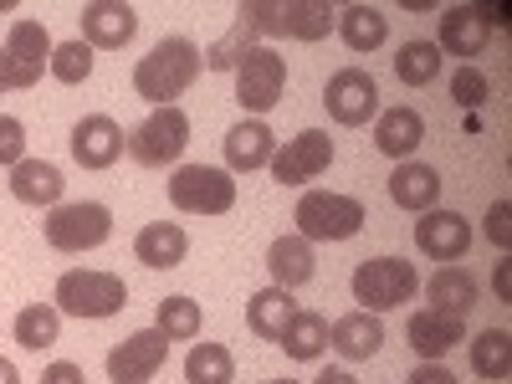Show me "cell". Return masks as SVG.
Returning <instances> with one entry per match:
<instances>
[{"mask_svg":"<svg viewBox=\"0 0 512 384\" xmlns=\"http://www.w3.org/2000/svg\"><path fill=\"white\" fill-rule=\"evenodd\" d=\"M425 292H431V308L436 313H451V318H466V313L477 308V297H482L477 277L466 272V267H441Z\"/></svg>","mask_w":512,"mask_h":384,"instance_id":"27","label":"cell"},{"mask_svg":"<svg viewBox=\"0 0 512 384\" xmlns=\"http://www.w3.org/2000/svg\"><path fill=\"white\" fill-rule=\"evenodd\" d=\"M328 349H338L344 359H374L384 349V323L379 313H344L338 323H328Z\"/></svg>","mask_w":512,"mask_h":384,"instance_id":"22","label":"cell"},{"mask_svg":"<svg viewBox=\"0 0 512 384\" xmlns=\"http://www.w3.org/2000/svg\"><path fill=\"white\" fill-rule=\"evenodd\" d=\"M57 82H67V88H77V82L93 77V47L88 41H62V47H52V67H47Z\"/></svg>","mask_w":512,"mask_h":384,"instance_id":"36","label":"cell"},{"mask_svg":"<svg viewBox=\"0 0 512 384\" xmlns=\"http://www.w3.org/2000/svg\"><path fill=\"white\" fill-rule=\"evenodd\" d=\"M451 98H456L461 108H482V103L492 98V82H487V72H482V67H472V62L456 67V72H451Z\"/></svg>","mask_w":512,"mask_h":384,"instance_id":"37","label":"cell"},{"mask_svg":"<svg viewBox=\"0 0 512 384\" xmlns=\"http://www.w3.org/2000/svg\"><path fill=\"white\" fill-rule=\"evenodd\" d=\"M323 108H328L333 123L364 128L369 118H379V82L364 67H338L323 88Z\"/></svg>","mask_w":512,"mask_h":384,"instance_id":"10","label":"cell"},{"mask_svg":"<svg viewBox=\"0 0 512 384\" xmlns=\"http://www.w3.org/2000/svg\"><path fill=\"white\" fill-rule=\"evenodd\" d=\"M415 246L431 256V262H461L466 246H472V221L461 216V210H425V216L415 221Z\"/></svg>","mask_w":512,"mask_h":384,"instance_id":"14","label":"cell"},{"mask_svg":"<svg viewBox=\"0 0 512 384\" xmlns=\"http://www.w3.org/2000/svg\"><path fill=\"white\" fill-rule=\"evenodd\" d=\"M277 154V134L262 118H241L226 134V169L231 175H251V169H267Z\"/></svg>","mask_w":512,"mask_h":384,"instance_id":"18","label":"cell"},{"mask_svg":"<svg viewBox=\"0 0 512 384\" xmlns=\"http://www.w3.org/2000/svg\"><path fill=\"white\" fill-rule=\"evenodd\" d=\"M134 256H139L149 272H175L185 256H190V236H185V226H175V221H149V226L134 236Z\"/></svg>","mask_w":512,"mask_h":384,"instance_id":"20","label":"cell"},{"mask_svg":"<svg viewBox=\"0 0 512 384\" xmlns=\"http://www.w3.org/2000/svg\"><path fill=\"white\" fill-rule=\"evenodd\" d=\"M338 36L349 52H379L390 41V16L379 6H344L338 11Z\"/></svg>","mask_w":512,"mask_h":384,"instance_id":"28","label":"cell"},{"mask_svg":"<svg viewBox=\"0 0 512 384\" xmlns=\"http://www.w3.org/2000/svg\"><path fill=\"white\" fill-rule=\"evenodd\" d=\"M472 369L492 384H502L512 374V333L507 328H487L477 333V344H472Z\"/></svg>","mask_w":512,"mask_h":384,"instance_id":"32","label":"cell"},{"mask_svg":"<svg viewBox=\"0 0 512 384\" xmlns=\"http://www.w3.org/2000/svg\"><path fill=\"white\" fill-rule=\"evenodd\" d=\"M113 236V210L98 205V200H62L47 210V246L52 251H93Z\"/></svg>","mask_w":512,"mask_h":384,"instance_id":"8","label":"cell"},{"mask_svg":"<svg viewBox=\"0 0 512 384\" xmlns=\"http://www.w3.org/2000/svg\"><path fill=\"white\" fill-rule=\"evenodd\" d=\"M205 57L190 36H164L149 57H139L134 67V93L154 108H175V98H185V88L200 77Z\"/></svg>","mask_w":512,"mask_h":384,"instance_id":"1","label":"cell"},{"mask_svg":"<svg viewBox=\"0 0 512 384\" xmlns=\"http://www.w3.org/2000/svg\"><path fill=\"white\" fill-rule=\"evenodd\" d=\"M405 338H410V349H415L425 364H441V359L461 344V338H466V318H451V313H436V308H420V313H410Z\"/></svg>","mask_w":512,"mask_h":384,"instance_id":"16","label":"cell"},{"mask_svg":"<svg viewBox=\"0 0 512 384\" xmlns=\"http://www.w3.org/2000/svg\"><path fill=\"white\" fill-rule=\"evenodd\" d=\"M420 139H425V118H420L410 103L379 108V118H374V149H379V154H390V159L405 164V159L420 149Z\"/></svg>","mask_w":512,"mask_h":384,"instance_id":"19","label":"cell"},{"mask_svg":"<svg viewBox=\"0 0 512 384\" xmlns=\"http://www.w3.org/2000/svg\"><path fill=\"white\" fill-rule=\"evenodd\" d=\"M292 313H297L292 292H282V287H262V292H256L251 303H246V328H251L256 338H267V344H277Z\"/></svg>","mask_w":512,"mask_h":384,"instance_id":"29","label":"cell"},{"mask_svg":"<svg viewBox=\"0 0 512 384\" xmlns=\"http://www.w3.org/2000/svg\"><path fill=\"white\" fill-rule=\"evenodd\" d=\"M267 384H297V379H267Z\"/></svg>","mask_w":512,"mask_h":384,"instance_id":"46","label":"cell"},{"mask_svg":"<svg viewBox=\"0 0 512 384\" xmlns=\"http://www.w3.org/2000/svg\"><path fill=\"white\" fill-rule=\"evenodd\" d=\"M169 205L185 210V216H226L236 205V180L231 169L216 164H180L169 175Z\"/></svg>","mask_w":512,"mask_h":384,"instance_id":"5","label":"cell"},{"mask_svg":"<svg viewBox=\"0 0 512 384\" xmlns=\"http://www.w3.org/2000/svg\"><path fill=\"white\" fill-rule=\"evenodd\" d=\"M57 333H62V313L52 303H31L16 313V344L41 354V349H52L57 344Z\"/></svg>","mask_w":512,"mask_h":384,"instance_id":"31","label":"cell"},{"mask_svg":"<svg viewBox=\"0 0 512 384\" xmlns=\"http://www.w3.org/2000/svg\"><path fill=\"white\" fill-rule=\"evenodd\" d=\"M26 159V123L11 118V113H0V164L16 169Z\"/></svg>","mask_w":512,"mask_h":384,"instance_id":"38","label":"cell"},{"mask_svg":"<svg viewBox=\"0 0 512 384\" xmlns=\"http://www.w3.org/2000/svg\"><path fill=\"white\" fill-rule=\"evenodd\" d=\"M277 349H287V359H297V364H313L328 349V318L313 308H297L277 338Z\"/></svg>","mask_w":512,"mask_h":384,"instance_id":"26","label":"cell"},{"mask_svg":"<svg viewBox=\"0 0 512 384\" xmlns=\"http://www.w3.org/2000/svg\"><path fill=\"white\" fill-rule=\"evenodd\" d=\"M487 241L512 251V200H492L487 205Z\"/></svg>","mask_w":512,"mask_h":384,"instance_id":"39","label":"cell"},{"mask_svg":"<svg viewBox=\"0 0 512 384\" xmlns=\"http://www.w3.org/2000/svg\"><path fill=\"white\" fill-rule=\"evenodd\" d=\"M267 272H272V287L282 292H297L303 282L318 277V262H313V241L303 236H277L267 246Z\"/></svg>","mask_w":512,"mask_h":384,"instance_id":"21","label":"cell"},{"mask_svg":"<svg viewBox=\"0 0 512 384\" xmlns=\"http://www.w3.org/2000/svg\"><path fill=\"white\" fill-rule=\"evenodd\" d=\"M354 303H364V313H390V308H405L420 277H415V262L405 256H369V262L354 267Z\"/></svg>","mask_w":512,"mask_h":384,"instance_id":"4","label":"cell"},{"mask_svg":"<svg viewBox=\"0 0 512 384\" xmlns=\"http://www.w3.org/2000/svg\"><path fill=\"white\" fill-rule=\"evenodd\" d=\"M52 308L67 313V318H113V313L128 308V282L118 272H93V267L62 272Z\"/></svg>","mask_w":512,"mask_h":384,"instance_id":"2","label":"cell"},{"mask_svg":"<svg viewBox=\"0 0 512 384\" xmlns=\"http://www.w3.org/2000/svg\"><path fill=\"white\" fill-rule=\"evenodd\" d=\"M0 384H21V369L11 359H0Z\"/></svg>","mask_w":512,"mask_h":384,"instance_id":"44","label":"cell"},{"mask_svg":"<svg viewBox=\"0 0 512 384\" xmlns=\"http://www.w3.org/2000/svg\"><path fill=\"white\" fill-rule=\"evenodd\" d=\"M169 359V338L159 328H144V333H128L123 344L108 349V379L113 384H149Z\"/></svg>","mask_w":512,"mask_h":384,"instance_id":"12","label":"cell"},{"mask_svg":"<svg viewBox=\"0 0 512 384\" xmlns=\"http://www.w3.org/2000/svg\"><path fill=\"white\" fill-rule=\"evenodd\" d=\"M328 164H333V139L323 128H303L297 139H287V149L272 154V175H277V185H308Z\"/></svg>","mask_w":512,"mask_h":384,"instance_id":"13","label":"cell"},{"mask_svg":"<svg viewBox=\"0 0 512 384\" xmlns=\"http://www.w3.org/2000/svg\"><path fill=\"white\" fill-rule=\"evenodd\" d=\"M395 77L405 88H425V82L441 77V47L436 41H405L400 57H395Z\"/></svg>","mask_w":512,"mask_h":384,"instance_id":"33","label":"cell"},{"mask_svg":"<svg viewBox=\"0 0 512 384\" xmlns=\"http://www.w3.org/2000/svg\"><path fill=\"white\" fill-rule=\"evenodd\" d=\"M0 93H11V72H6V62H0Z\"/></svg>","mask_w":512,"mask_h":384,"instance_id":"45","label":"cell"},{"mask_svg":"<svg viewBox=\"0 0 512 384\" xmlns=\"http://www.w3.org/2000/svg\"><path fill=\"white\" fill-rule=\"evenodd\" d=\"M62 190H67V180H62V169L57 164H47V159H21L16 169H11V195L21 200V205H62Z\"/></svg>","mask_w":512,"mask_h":384,"instance_id":"25","label":"cell"},{"mask_svg":"<svg viewBox=\"0 0 512 384\" xmlns=\"http://www.w3.org/2000/svg\"><path fill=\"white\" fill-rule=\"evenodd\" d=\"M487 36H492V26L482 21L477 6H446L441 11V41L436 47H446L451 57H482Z\"/></svg>","mask_w":512,"mask_h":384,"instance_id":"23","label":"cell"},{"mask_svg":"<svg viewBox=\"0 0 512 384\" xmlns=\"http://www.w3.org/2000/svg\"><path fill=\"white\" fill-rule=\"evenodd\" d=\"M185 379L190 384H231L236 379V359L226 344H195L185 359Z\"/></svg>","mask_w":512,"mask_h":384,"instance_id":"34","label":"cell"},{"mask_svg":"<svg viewBox=\"0 0 512 384\" xmlns=\"http://www.w3.org/2000/svg\"><path fill=\"white\" fill-rule=\"evenodd\" d=\"M390 200L400 205V210H436L441 205V175L431 164H415V159H405V164H395V175H390Z\"/></svg>","mask_w":512,"mask_h":384,"instance_id":"24","label":"cell"},{"mask_svg":"<svg viewBox=\"0 0 512 384\" xmlns=\"http://www.w3.org/2000/svg\"><path fill=\"white\" fill-rule=\"evenodd\" d=\"M313 384H359V379H354L349 369H323V374H318Z\"/></svg>","mask_w":512,"mask_h":384,"instance_id":"43","label":"cell"},{"mask_svg":"<svg viewBox=\"0 0 512 384\" xmlns=\"http://www.w3.org/2000/svg\"><path fill=\"white\" fill-rule=\"evenodd\" d=\"M41 384H88V374H82V364H72V359H57V364L41 369Z\"/></svg>","mask_w":512,"mask_h":384,"instance_id":"40","label":"cell"},{"mask_svg":"<svg viewBox=\"0 0 512 384\" xmlns=\"http://www.w3.org/2000/svg\"><path fill=\"white\" fill-rule=\"evenodd\" d=\"M282 88H287V57H277L272 47H251L241 62H236V103L246 113H272L282 103Z\"/></svg>","mask_w":512,"mask_h":384,"instance_id":"9","label":"cell"},{"mask_svg":"<svg viewBox=\"0 0 512 384\" xmlns=\"http://www.w3.org/2000/svg\"><path fill=\"white\" fill-rule=\"evenodd\" d=\"M297 221V236L303 241H349L364 231L369 210L354 200V195H333V190H308L292 210Z\"/></svg>","mask_w":512,"mask_h":384,"instance_id":"3","label":"cell"},{"mask_svg":"<svg viewBox=\"0 0 512 384\" xmlns=\"http://www.w3.org/2000/svg\"><path fill=\"white\" fill-rule=\"evenodd\" d=\"M0 62L11 72V88H36L41 72L52 67V36L41 21H16L6 47H0Z\"/></svg>","mask_w":512,"mask_h":384,"instance_id":"11","label":"cell"},{"mask_svg":"<svg viewBox=\"0 0 512 384\" xmlns=\"http://www.w3.org/2000/svg\"><path fill=\"white\" fill-rule=\"evenodd\" d=\"M154 328L169 338V344H190V338H200V303L195 297H164Z\"/></svg>","mask_w":512,"mask_h":384,"instance_id":"35","label":"cell"},{"mask_svg":"<svg viewBox=\"0 0 512 384\" xmlns=\"http://www.w3.org/2000/svg\"><path fill=\"white\" fill-rule=\"evenodd\" d=\"M123 139H128V134H123L108 113H88V118L72 128V159H77L82 169H108V164H118Z\"/></svg>","mask_w":512,"mask_h":384,"instance_id":"17","label":"cell"},{"mask_svg":"<svg viewBox=\"0 0 512 384\" xmlns=\"http://www.w3.org/2000/svg\"><path fill=\"white\" fill-rule=\"evenodd\" d=\"M246 16L262 36H292V41H323L338 21L323 0H246Z\"/></svg>","mask_w":512,"mask_h":384,"instance_id":"6","label":"cell"},{"mask_svg":"<svg viewBox=\"0 0 512 384\" xmlns=\"http://www.w3.org/2000/svg\"><path fill=\"white\" fill-rule=\"evenodd\" d=\"M507 282H512V262H502V267H497V277H492V287H497V297H502V303H512Z\"/></svg>","mask_w":512,"mask_h":384,"instance_id":"42","label":"cell"},{"mask_svg":"<svg viewBox=\"0 0 512 384\" xmlns=\"http://www.w3.org/2000/svg\"><path fill=\"white\" fill-rule=\"evenodd\" d=\"M256 36H262V31H256V21L246 16V6H236V26L205 52V67H210V72H236V62L256 47Z\"/></svg>","mask_w":512,"mask_h":384,"instance_id":"30","label":"cell"},{"mask_svg":"<svg viewBox=\"0 0 512 384\" xmlns=\"http://www.w3.org/2000/svg\"><path fill=\"white\" fill-rule=\"evenodd\" d=\"M185 144H190V118H185V108L175 103V108H154L134 134L123 139V149H128V159L134 164H144V169H164V164H175L180 154H185Z\"/></svg>","mask_w":512,"mask_h":384,"instance_id":"7","label":"cell"},{"mask_svg":"<svg viewBox=\"0 0 512 384\" xmlns=\"http://www.w3.org/2000/svg\"><path fill=\"white\" fill-rule=\"evenodd\" d=\"M77 21H82V41L93 52H118L139 31V11L123 6V0H93V6H82Z\"/></svg>","mask_w":512,"mask_h":384,"instance_id":"15","label":"cell"},{"mask_svg":"<svg viewBox=\"0 0 512 384\" xmlns=\"http://www.w3.org/2000/svg\"><path fill=\"white\" fill-rule=\"evenodd\" d=\"M405 384H461L446 364H420V369H410V379Z\"/></svg>","mask_w":512,"mask_h":384,"instance_id":"41","label":"cell"}]
</instances>
